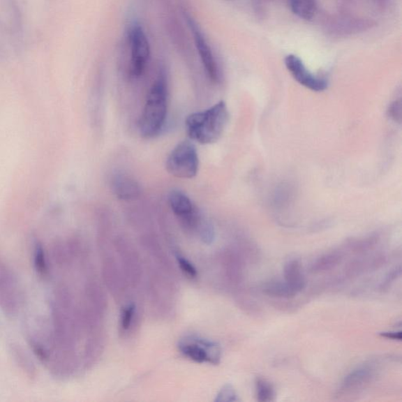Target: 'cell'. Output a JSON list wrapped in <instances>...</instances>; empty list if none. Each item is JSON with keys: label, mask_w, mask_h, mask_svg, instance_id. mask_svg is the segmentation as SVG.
Wrapping results in <instances>:
<instances>
[{"label": "cell", "mask_w": 402, "mask_h": 402, "mask_svg": "<svg viewBox=\"0 0 402 402\" xmlns=\"http://www.w3.org/2000/svg\"><path fill=\"white\" fill-rule=\"evenodd\" d=\"M131 73L140 77L147 66L150 48L146 34L140 25H135L130 33Z\"/></svg>", "instance_id": "obj_6"}, {"label": "cell", "mask_w": 402, "mask_h": 402, "mask_svg": "<svg viewBox=\"0 0 402 402\" xmlns=\"http://www.w3.org/2000/svg\"><path fill=\"white\" fill-rule=\"evenodd\" d=\"M284 276L286 285L295 294L300 292L306 286V280L301 263L297 260L286 262L284 267Z\"/></svg>", "instance_id": "obj_10"}, {"label": "cell", "mask_w": 402, "mask_h": 402, "mask_svg": "<svg viewBox=\"0 0 402 402\" xmlns=\"http://www.w3.org/2000/svg\"><path fill=\"white\" fill-rule=\"evenodd\" d=\"M373 370L369 366L357 368L347 376L342 382L341 389L343 392L359 388L373 378Z\"/></svg>", "instance_id": "obj_11"}, {"label": "cell", "mask_w": 402, "mask_h": 402, "mask_svg": "<svg viewBox=\"0 0 402 402\" xmlns=\"http://www.w3.org/2000/svg\"><path fill=\"white\" fill-rule=\"evenodd\" d=\"M191 25L194 36L195 43L198 50L201 61H202L207 75L213 82H218L220 80V73L217 65V62L212 53V50L207 43L203 34L198 28L196 24H194L191 21Z\"/></svg>", "instance_id": "obj_8"}, {"label": "cell", "mask_w": 402, "mask_h": 402, "mask_svg": "<svg viewBox=\"0 0 402 402\" xmlns=\"http://www.w3.org/2000/svg\"><path fill=\"white\" fill-rule=\"evenodd\" d=\"M177 260L182 272H184L185 274L190 276V278H196L198 276L197 269L193 267V264L190 261L180 255L177 256Z\"/></svg>", "instance_id": "obj_19"}, {"label": "cell", "mask_w": 402, "mask_h": 402, "mask_svg": "<svg viewBox=\"0 0 402 402\" xmlns=\"http://www.w3.org/2000/svg\"><path fill=\"white\" fill-rule=\"evenodd\" d=\"M255 392L257 400L261 402L273 401L274 398V389L265 379L257 378L255 380Z\"/></svg>", "instance_id": "obj_15"}, {"label": "cell", "mask_w": 402, "mask_h": 402, "mask_svg": "<svg viewBox=\"0 0 402 402\" xmlns=\"http://www.w3.org/2000/svg\"><path fill=\"white\" fill-rule=\"evenodd\" d=\"M168 200L174 216L186 230L197 232L205 242L212 241L214 230L211 224L186 193L173 191L170 193Z\"/></svg>", "instance_id": "obj_3"}, {"label": "cell", "mask_w": 402, "mask_h": 402, "mask_svg": "<svg viewBox=\"0 0 402 402\" xmlns=\"http://www.w3.org/2000/svg\"><path fill=\"white\" fill-rule=\"evenodd\" d=\"M380 336L387 338L392 339V341H401L402 338V333L401 331L385 332H381Z\"/></svg>", "instance_id": "obj_22"}, {"label": "cell", "mask_w": 402, "mask_h": 402, "mask_svg": "<svg viewBox=\"0 0 402 402\" xmlns=\"http://www.w3.org/2000/svg\"><path fill=\"white\" fill-rule=\"evenodd\" d=\"M293 14L304 20H311L317 11L316 0H288Z\"/></svg>", "instance_id": "obj_13"}, {"label": "cell", "mask_w": 402, "mask_h": 402, "mask_svg": "<svg viewBox=\"0 0 402 402\" xmlns=\"http://www.w3.org/2000/svg\"><path fill=\"white\" fill-rule=\"evenodd\" d=\"M218 401H238L234 389L230 385H225L218 394Z\"/></svg>", "instance_id": "obj_20"}, {"label": "cell", "mask_w": 402, "mask_h": 402, "mask_svg": "<svg viewBox=\"0 0 402 402\" xmlns=\"http://www.w3.org/2000/svg\"><path fill=\"white\" fill-rule=\"evenodd\" d=\"M34 265L38 274L46 276L48 274V265L45 253L40 244H36L34 250Z\"/></svg>", "instance_id": "obj_16"}, {"label": "cell", "mask_w": 402, "mask_h": 402, "mask_svg": "<svg viewBox=\"0 0 402 402\" xmlns=\"http://www.w3.org/2000/svg\"><path fill=\"white\" fill-rule=\"evenodd\" d=\"M339 260H341V256L338 255H326L322 256L313 264V271H325V269L334 267V266L337 265Z\"/></svg>", "instance_id": "obj_17"}, {"label": "cell", "mask_w": 402, "mask_h": 402, "mask_svg": "<svg viewBox=\"0 0 402 402\" xmlns=\"http://www.w3.org/2000/svg\"><path fill=\"white\" fill-rule=\"evenodd\" d=\"M285 64L288 71L299 84L307 89L315 92L325 91L329 87V82L324 77L313 74L304 65L298 56L289 54L285 59Z\"/></svg>", "instance_id": "obj_7"}, {"label": "cell", "mask_w": 402, "mask_h": 402, "mask_svg": "<svg viewBox=\"0 0 402 402\" xmlns=\"http://www.w3.org/2000/svg\"><path fill=\"white\" fill-rule=\"evenodd\" d=\"M401 102L400 100H395L389 107L388 116L394 119V121L400 122L401 121Z\"/></svg>", "instance_id": "obj_21"}, {"label": "cell", "mask_w": 402, "mask_h": 402, "mask_svg": "<svg viewBox=\"0 0 402 402\" xmlns=\"http://www.w3.org/2000/svg\"><path fill=\"white\" fill-rule=\"evenodd\" d=\"M168 112V89L165 78L157 79L148 94L140 121L142 137L150 138L160 134L165 126Z\"/></svg>", "instance_id": "obj_2"}, {"label": "cell", "mask_w": 402, "mask_h": 402, "mask_svg": "<svg viewBox=\"0 0 402 402\" xmlns=\"http://www.w3.org/2000/svg\"><path fill=\"white\" fill-rule=\"evenodd\" d=\"M135 313L134 304H130L124 308L121 317V329L124 331L128 330L132 323Z\"/></svg>", "instance_id": "obj_18"}, {"label": "cell", "mask_w": 402, "mask_h": 402, "mask_svg": "<svg viewBox=\"0 0 402 402\" xmlns=\"http://www.w3.org/2000/svg\"><path fill=\"white\" fill-rule=\"evenodd\" d=\"M179 348L182 355L195 362L218 364L221 360L220 345L205 338L185 337L179 342Z\"/></svg>", "instance_id": "obj_5"}, {"label": "cell", "mask_w": 402, "mask_h": 402, "mask_svg": "<svg viewBox=\"0 0 402 402\" xmlns=\"http://www.w3.org/2000/svg\"><path fill=\"white\" fill-rule=\"evenodd\" d=\"M112 188L116 196L121 200L135 199L140 197L141 193L137 182L124 174H117L112 178Z\"/></svg>", "instance_id": "obj_9"}, {"label": "cell", "mask_w": 402, "mask_h": 402, "mask_svg": "<svg viewBox=\"0 0 402 402\" xmlns=\"http://www.w3.org/2000/svg\"><path fill=\"white\" fill-rule=\"evenodd\" d=\"M229 119L228 105L221 100L209 110L188 116L186 121L187 134L200 144L215 143L222 137Z\"/></svg>", "instance_id": "obj_1"}, {"label": "cell", "mask_w": 402, "mask_h": 402, "mask_svg": "<svg viewBox=\"0 0 402 402\" xmlns=\"http://www.w3.org/2000/svg\"><path fill=\"white\" fill-rule=\"evenodd\" d=\"M166 168L175 178H194L199 168L198 150L194 144L190 141L178 144L168 157Z\"/></svg>", "instance_id": "obj_4"}, {"label": "cell", "mask_w": 402, "mask_h": 402, "mask_svg": "<svg viewBox=\"0 0 402 402\" xmlns=\"http://www.w3.org/2000/svg\"><path fill=\"white\" fill-rule=\"evenodd\" d=\"M263 291L269 297L278 298H291L295 297V294L291 290L286 283L280 281H270L263 287Z\"/></svg>", "instance_id": "obj_14"}, {"label": "cell", "mask_w": 402, "mask_h": 402, "mask_svg": "<svg viewBox=\"0 0 402 402\" xmlns=\"http://www.w3.org/2000/svg\"><path fill=\"white\" fill-rule=\"evenodd\" d=\"M12 280L10 276L6 273L5 269H1L0 272V302L3 303L6 311L14 313L16 309V300L11 293V289H15L14 285H12ZM3 304L2 306H3Z\"/></svg>", "instance_id": "obj_12"}]
</instances>
